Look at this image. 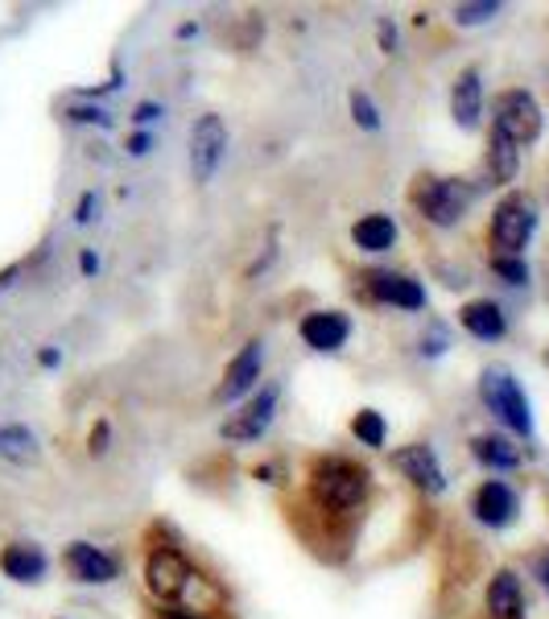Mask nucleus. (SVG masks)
I'll return each mask as SVG.
<instances>
[{
  "label": "nucleus",
  "mask_w": 549,
  "mask_h": 619,
  "mask_svg": "<svg viewBox=\"0 0 549 619\" xmlns=\"http://www.w3.org/2000/svg\"><path fill=\"white\" fill-rule=\"evenodd\" d=\"M17 277H21V264H9V269L0 273V289H9V286L17 281Z\"/></svg>",
  "instance_id": "c9c22d12"
},
{
  "label": "nucleus",
  "mask_w": 549,
  "mask_h": 619,
  "mask_svg": "<svg viewBox=\"0 0 549 619\" xmlns=\"http://www.w3.org/2000/svg\"><path fill=\"white\" fill-rule=\"evenodd\" d=\"M368 298L380 306H397V310H426V286L413 281L409 273H392V269H376L363 277Z\"/></svg>",
  "instance_id": "9d476101"
},
{
  "label": "nucleus",
  "mask_w": 549,
  "mask_h": 619,
  "mask_svg": "<svg viewBox=\"0 0 549 619\" xmlns=\"http://www.w3.org/2000/svg\"><path fill=\"white\" fill-rule=\"evenodd\" d=\"M491 17H500V4L496 0H479V4H455V21L459 26H483Z\"/></svg>",
  "instance_id": "a878e982"
},
{
  "label": "nucleus",
  "mask_w": 549,
  "mask_h": 619,
  "mask_svg": "<svg viewBox=\"0 0 549 619\" xmlns=\"http://www.w3.org/2000/svg\"><path fill=\"white\" fill-rule=\"evenodd\" d=\"M347 108H351V120H356L363 132L380 129V108L372 103V96H368V91H360V87H356V91L347 96Z\"/></svg>",
  "instance_id": "b1692460"
},
{
  "label": "nucleus",
  "mask_w": 549,
  "mask_h": 619,
  "mask_svg": "<svg viewBox=\"0 0 549 619\" xmlns=\"http://www.w3.org/2000/svg\"><path fill=\"white\" fill-rule=\"evenodd\" d=\"M108 442H112V426H108V421H96L91 433H87V450H91V455H103Z\"/></svg>",
  "instance_id": "c85d7f7f"
},
{
  "label": "nucleus",
  "mask_w": 549,
  "mask_h": 619,
  "mask_svg": "<svg viewBox=\"0 0 549 619\" xmlns=\"http://www.w3.org/2000/svg\"><path fill=\"white\" fill-rule=\"evenodd\" d=\"M149 149H153V137H149V132H132V137H129V153H132V158H144Z\"/></svg>",
  "instance_id": "2f4dec72"
},
{
  "label": "nucleus",
  "mask_w": 549,
  "mask_h": 619,
  "mask_svg": "<svg viewBox=\"0 0 549 619\" xmlns=\"http://www.w3.org/2000/svg\"><path fill=\"white\" fill-rule=\"evenodd\" d=\"M479 401L488 405V413L500 426L517 433V438H529L533 433V409H529V397L517 385V376L508 368H483L479 376Z\"/></svg>",
  "instance_id": "7ed1b4c3"
},
{
  "label": "nucleus",
  "mask_w": 549,
  "mask_h": 619,
  "mask_svg": "<svg viewBox=\"0 0 549 619\" xmlns=\"http://www.w3.org/2000/svg\"><path fill=\"white\" fill-rule=\"evenodd\" d=\"M459 322L467 335H476L479 343H500L508 335V318L505 310L491 302V298H476L459 310Z\"/></svg>",
  "instance_id": "dca6fc26"
},
{
  "label": "nucleus",
  "mask_w": 549,
  "mask_h": 619,
  "mask_svg": "<svg viewBox=\"0 0 549 619\" xmlns=\"http://www.w3.org/2000/svg\"><path fill=\"white\" fill-rule=\"evenodd\" d=\"M491 273L500 277L505 286H529V264L520 257H500V252H496V257H491Z\"/></svg>",
  "instance_id": "393cba45"
},
{
  "label": "nucleus",
  "mask_w": 549,
  "mask_h": 619,
  "mask_svg": "<svg viewBox=\"0 0 549 619\" xmlns=\"http://www.w3.org/2000/svg\"><path fill=\"white\" fill-rule=\"evenodd\" d=\"M471 199H476V190L467 187L462 178H421L413 187V207L433 228H455L467 216Z\"/></svg>",
  "instance_id": "39448f33"
},
{
  "label": "nucleus",
  "mask_w": 549,
  "mask_h": 619,
  "mask_svg": "<svg viewBox=\"0 0 549 619\" xmlns=\"http://www.w3.org/2000/svg\"><path fill=\"white\" fill-rule=\"evenodd\" d=\"M351 438L368 450H380L385 447V438H389V426H385V418H380L376 409H360V413L351 418Z\"/></svg>",
  "instance_id": "5701e85b"
},
{
  "label": "nucleus",
  "mask_w": 549,
  "mask_h": 619,
  "mask_svg": "<svg viewBox=\"0 0 549 619\" xmlns=\"http://www.w3.org/2000/svg\"><path fill=\"white\" fill-rule=\"evenodd\" d=\"M91 211H96V194H83V199H79V211H74V219H79V223H91Z\"/></svg>",
  "instance_id": "72a5a7b5"
},
{
  "label": "nucleus",
  "mask_w": 549,
  "mask_h": 619,
  "mask_svg": "<svg viewBox=\"0 0 549 619\" xmlns=\"http://www.w3.org/2000/svg\"><path fill=\"white\" fill-rule=\"evenodd\" d=\"M0 459L9 462H33L38 459V438L29 426H0Z\"/></svg>",
  "instance_id": "4be33fe9"
},
{
  "label": "nucleus",
  "mask_w": 549,
  "mask_h": 619,
  "mask_svg": "<svg viewBox=\"0 0 549 619\" xmlns=\"http://www.w3.org/2000/svg\"><path fill=\"white\" fill-rule=\"evenodd\" d=\"M376 38H380V50H385V54L397 50V29H392L389 17H380V21H376Z\"/></svg>",
  "instance_id": "c756f323"
},
{
  "label": "nucleus",
  "mask_w": 549,
  "mask_h": 619,
  "mask_svg": "<svg viewBox=\"0 0 549 619\" xmlns=\"http://www.w3.org/2000/svg\"><path fill=\"white\" fill-rule=\"evenodd\" d=\"M537 578H541V587L549 591V553H541V562H537Z\"/></svg>",
  "instance_id": "e433bc0d"
},
{
  "label": "nucleus",
  "mask_w": 549,
  "mask_h": 619,
  "mask_svg": "<svg viewBox=\"0 0 549 619\" xmlns=\"http://www.w3.org/2000/svg\"><path fill=\"white\" fill-rule=\"evenodd\" d=\"M260 368H264V343H260V339H248V343L236 351V360L228 363L223 380H219L216 401L228 405V401H240L244 392H252L260 385Z\"/></svg>",
  "instance_id": "9b49d317"
},
{
  "label": "nucleus",
  "mask_w": 549,
  "mask_h": 619,
  "mask_svg": "<svg viewBox=\"0 0 549 619\" xmlns=\"http://www.w3.org/2000/svg\"><path fill=\"white\" fill-rule=\"evenodd\" d=\"M541 103L525 91V87H512V91H500L496 103H491V129L505 132L508 141L517 144H533L541 137Z\"/></svg>",
  "instance_id": "423d86ee"
},
{
  "label": "nucleus",
  "mask_w": 549,
  "mask_h": 619,
  "mask_svg": "<svg viewBox=\"0 0 549 619\" xmlns=\"http://www.w3.org/2000/svg\"><path fill=\"white\" fill-rule=\"evenodd\" d=\"M144 587L153 595V603L170 607L166 616H194V619H207V603L199 599V591L219 595L211 587V578H202L199 566L173 546L149 549V558H144Z\"/></svg>",
  "instance_id": "f257e3e1"
},
{
  "label": "nucleus",
  "mask_w": 549,
  "mask_h": 619,
  "mask_svg": "<svg viewBox=\"0 0 549 619\" xmlns=\"http://www.w3.org/2000/svg\"><path fill=\"white\" fill-rule=\"evenodd\" d=\"M50 562H46L42 546L33 541H13V546L0 549V575L13 578V582H42Z\"/></svg>",
  "instance_id": "f3484780"
},
{
  "label": "nucleus",
  "mask_w": 549,
  "mask_h": 619,
  "mask_svg": "<svg viewBox=\"0 0 549 619\" xmlns=\"http://www.w3.org/2000/svg\"><path fill=\"white\" fill-rule=\"evenodd\" d=\"M223 153H228V124H223V116L216 112L199 116L194 129H190V173H194V182H211Z\"/></svg>",
  "instance_id": "0eeeda50"
},
{
  "label": "nucleus",
  "mask_w": 549,
  "mask_h": 619,
  "mask_svg": "<svg viewBox=\"0 0 549 619\" xmlns=\"http://www.w3.org/2000/svg\"><path fill=\"white\" fill-rule=\"evenodd\" d=\"M450 116H455L459 129H476L479 124V116H483V79H479L476 67L455 74V83H450Z\"/></svg>",
  "instance_id": "2eb2a0df"
},
{
  "label": "nucleus",
  "mask_w": 549,
  "mask_h": 619,
  "mask_svg": "<svg viewBox=\"0 0 549 619\" xmlns=\"http://www.w3.org/2000/svg\"><path fill=\"white\" fill-rule=\"evenodd\" d=\"M546 360H549V351H546Z\"/></svg>",
  "instance_id": "4c0bfd02"
},
{
  "label": "nucleus",
  "mask_w": 549,
  "mask_h": 619,
  "mask_svg": "<svg viewBox=\"0 0 549 619\" xmlns=\"http://www.w3.org/2000/svg\"><path fill=\"white\" fill-rule=\"evenodd\" d=\"M351 244L360 248V252H389L392 244H397V223H392V216H380V211H372V216H363L351 223Z\"/></svg>",
  "instance_id": "6ab92c4d"
},
{
  "label": "nucleus",
  "mask_w": 549,
  "mask_h": 619,
  "mask_svg": "<svg viewBox=\"0 0 549 619\" xmlns=\"http://www.w3.org/2000/svg\"><path fill=\"white\" fill-rule=\"evenodd\" d=\"M161 116V108L153 100H144V103H137V112H132V124H153Z\"/></svg>",
  "instance_id": "7c9ffc66"
},
{
  "label": "nucleus",
  "mask_w": 549,
  "mask_h": 619,
  "mask_svg": "<svg viewBox=\"0 0 549 619\" xmlns=\"http://www.w3.org/2000/svg\"><path fill=\"white\" fill-rule=\"evenodd\" d=\"M392 471H401L426 496H442L447 491V471H442L433 447H426V442H409V447L392 450Z\"/></svg>",
  "instance_id": "1a4fd4ad"
},
{
  "label": "nucleus",
  "mask_w": 549,
  "mask_h": 619,
  "mask_svg": "<svg viewBox=\"0 0 549 619\" xmlns=\"http://www.w3.org/2000/svg\"><path fill=\"white\" fill-rule=\"evenodd\" d=\"M298 335L310 351H339V347L351 339V318L343 310H310V315L298 322Z\"/></svg>",
  "instance_id": "4468645a"
},
{
  "label": "nucleus",
  "mask_w": 549,
  "mask_h": 619,
  "mask_svg": "<svg viewBox=\"0 0 549 619\" xmlns=\"http://www.w3.org/2000/svg\"><path fill=\"white\" fill-rule=\"evenodd\" d=\"M67 120H71V124H100V129H112V116L103 112V108H91V103L67 108Z\"/></svg>",
  "instance_id": "bb28decb"
},
{
  "label": "nucleus",
  "mask_w": 549,
  "mask_h": 619,
  "mask_svg": "<svg viewBox=\"0 0 549 619\" xmlns=\"http://www.w3.org/2000/svg\"><path fill=\"white\" fill-rule=\"evenodd\" d=\"M447 347H450V339H447V331H442L438 322L430 327V335H421V356H442Z\"/></svg>",
  "instance_id": "cd10ccee"
},
{
  "label": "nucleus",
  "mask_w": 549,
  "mask_h": 619,
  "mask_svg": "<svg viewBox=\"0 0 549 619\" xmlns=\"http://www.w3.org/2000/svg\"><path fill=\"white\" fill-rule=\"evenodd\" d=\"M62 562H67L74 582H87V587L116 582V575H120V562H116L108 549L91 546V541H71V546L62 549Z\"/></svg>",
  "instance_id": "ddd939ff"
},
{
  "label": "nucleus",
  "mask_w": 549,
  "mask_h": 619,
  "mask_svg": "<svg viewBox=\"0 0 549 619\" xmlns=\"http://www.w3.org/2000/svg\"><path fill=\"white\" fill-rule=\"evenodd\" d=\"M306 488H310V505L322 517H351L368 500L372 476H368V467L343 459V455H322V459L310 462Z\"/></svg>",
  "instance_id": "f03ea898"
},
{
  "label": "nucleus",
  "mask_w": 549,
  "mask_h": 619,
  "mask_svg": "<svg viewBox=\"0 0 549 619\" xmlns=\"http://www.w3.org/2000/svg\"><path fill=\"white\" fill-rule=\"evenodd\" d=\"M79 273H83V277L100 273V257H96L91 248H83V252H79Z\"/></svg>",
  "instance_id": "473e14b6"
},
{
  "label": "nucleus",
  "mask_w": 549,
  "mask_h": 619,
  "mask_svg": "<svg viewBox=\"0 0 549 619\" xmlns=\"http://www.w3.org/2000/svg\"><path fill=\"white\" fill-rule=\"evenodd\" d=\"M517 170H520V149L508 141L505 132L491 129V137H488V173H491V182H496V187H508V182L517 178Z\"/></svg>",
  "instance_id": "412c9836"
},
{
  "label": "nucleus",
  "mask_w": 549,
  "mask_h": 619,
  "mask_svg": "<svg viewBox=\"0 0 549 619\" xmlns=\"http://www.w3.org/2000/svg\"><path fill=\"white\" fill-rule=\"evenodd\" d=\"M471 512L483 529H508L520 512V496L508 488L505 479H483L471 496Z\"/></svg>",
  "instance_id": "f8f14e48"
},
{
  "label": "nucleus",
  "mask_w": 549,
  "mask_h": 619,
  "mask_svg": "<svg viewBox=\"0 0 549 619\" xmlns=\"http://www.w3.org/2000/svg\"><path fill=\"white\" fill-rule=\"evenodd\" d=\"M471 455L488 471H517L520 467V447H512L505 433H476L471 438Z\"/></svg>",
  "instance_id": "aec40b11"
},
{
  "label": "nucleus",
  "mask_w": 549,
  "mask_h": 619,
  "mask_svg": "<svg viewBox=\"0 0 549 619\" xmlns=\"http://www.w3.org/2000/svg\"><path fill=\"white\" fill-rule=\"evenodd\" d=\"M38 363H42V368H58V363H62L58 347H42V351H38Z\"/></svg>",
  "instance_id": "f704fd0d"
},
{
  "label": "nucleus",
  "mask_w": 549,
  "mask_h": 619,
  "mask_svg": "<svg viewBox=\"0 0 549 619\" xmlns=\"http://www.w3.org/2000/svg\"><path fill=\"white\" fill-rule=\"evenodd\" d=\"M277 397H281V389L277 385H264L260 392H252V401L240 409V413H231L228 421H223V438L228 442H260L264 438V430L273 426L277 418Z\"/></svg>",
  "instance_id": "6e6552de"
},
{
  "label": "nucleus",
  "mask_w": 549,
  "mask_h": 619,
  "mask_svg": "<svg viewBox=\"0 0 549 619\" xmlns=\"http://www.w3.org/2000/svg\"><path fill=\"white\" fill-rule=\"evenodd\" d=\"M488 616L491 619H525V595L512 570H496L488 582Z\"/></svg>",
  "instance_id": "a211bd4d"
},
{
  "label": "nucleus",
  "mask_w": 549,
  "mask_h": 619,
  "mask_svg": "<svg viewBox=\"0 0 549 619\" xmlns=\"http://www.w3.org/2000/svg\"><path fill=\"white\" fill-rule=\"evenodd\" d=\"M533 231H537V202L529 194L512 190V194H505V199L496 202L488 240L500 257H520L529 248V240H533Z\"/></svg>",
  "instance_id": "20e7f679"
}]
</instances>
